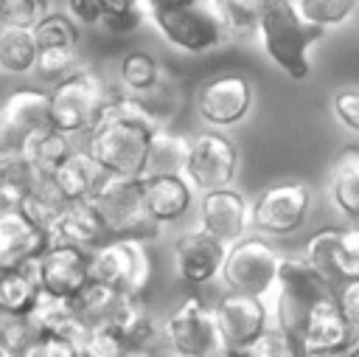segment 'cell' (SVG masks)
I'll return each instance as SVG.
<instances>
[{
    "mask_svg": "<svg viewBox=\"0 0 359 357\" xmlns=\"http://www.w3.org/2000/svg\"><path fill=\"white\" fill-rule=\"evenodd\" d=\"M90 208L101 219L109 239H140L157 233L146 214H143V194H140V177L126 174H101L93 194L87 197Z\"/></svg>",
    "mask_w": 359,
    "mask_h": 357,
    "instance_id": "obj_4",
    "label": "cell"
},
{
    "mask_svg": "<svg viewBox=\"0 0 359 357\" xmlns=\"http://www.w3.org/2000/svg\"><path fill=\"white\" fill-rule=\"evenodd\" d=\"M334 298H337V306H339L342 318H345L351 326L359 329V278L342 284L339 290H334Z\"/></svg>",
    "mask_w": 359,
    "mask_h": 357,
    "instance_id": "obj_46",
    "label": "cell"
},
{
    "mask_svg": "<svg viewBox=\"0 0 359 357\" xmlns=\"http://www.w3.org/2000/svg\"><path fill=\"white\" fill-rule=\"evenodd\" d=\"M48 180L67 202H81L93 194L95 183L101 180V169L84 155V149H76L48 174Z\"/></svg>",
    "mask_w": 359,
    "mask_h": 357,
    "instance_id": "obj_26",
    "label": "cell"
},
{
    "mask_svg": "<svg viewBox=\"0 0 359 357\" xmlns=\"http://www.w3.org/2000/svg\"><path fill=\"white\" fill-rule=\"evenodd\" d=\"M28 326L36 332V335H50V337H65V340H73L79 343L81 335L87 332V323L76 315L70 298H59V295H50V292H36L28 315H25Z\"/></svg>",
    "mask_w": 359,
    "mask_h": 357,
    "instance_id": "obj_22",
    "label": "cell"
},
{
    "mask_svg": "<svg viewBox=\"0 0 359 357\" xmlns=\"http://www.w3.org/2000/svg\"><path fill=\"white\" fill-rule=\"evenodd\" d=\"M65 14L73 22H81V25H101L104 22L98 0H67V11Z\"/></svg>",
    "mask_w": 359,
    "mask_h": 357,
    "instance_id": "obj_47",
    "label": "cell"
},
{
    "mask_svg": "<svg viewBox=\"0 0 359 357\" xmlns=\"http://www.w3.org/2000/svg\"><path fill=\"white\" fill-rule=\"evenodd\" d=\"M36 51L45 48H79V25L65 11H48L45 20L36 22L31 31Z\"/></svg>",
    "mask_w": 359,
    "mask_h": 357,
    "instance_id": "obj_37",
    "label": "cell"
},
{
    "mask_svg": "<svg viewBox=\"0 0 359 357\" xmlns=\"http://www.w3.org/2000/svg\"><path fill=\"white\" fill-rule=\"evenodd\" d=\"M107 239L109 236L87 200L67 202V208L59 214V219L48 231V245H65V247H76L84 253H90L93 247H98Z\"/></svg>",
    "mask_w": 359,
    "mask_h": 357,
    "instance_id": "obj_21",
    "label": "cell"
},
{
    "mask_svg": "<svg viewBox=\"0 0 359 357\" xmlns=\"http://www.w3.org/2000/svg\"><path fill=\"white\" fill-rule=\"evenodd\" d=\"M0 118L8 121L25 138L39 132V129H50V96H48V90H39V87L14 90L3 101Z\"/></svg>",
    "mask_w": 359,
    "mask_h": 357,
    "instance_id": "obj_24",
    "label": "cell"
},
{
    "mask_svg": "<svg viewBox=\"0 0 359 357\" xmlns=\"http://www.w3.org/2000/svg\"><path fill=\"white\" fill-rule=\"evenodd\" d=\"M210 309H213L222 349L230 354H238L269 326V309H266L264 298H255V295L227 292Z\"/></svg>",
    "mask_w": 359,
    "mask_h": 357,
    "instance_id": "obj_14",
    "label": "cell"
},
{
    "mask_svg": "<svg viewBox=\"0 0 359 357\" xmlns=\"http://www.w3.org/2000/svg\"><path fill=\"white\" fill-rule=\"evenodd\" d=\"M39 180H42V174L22 155L0 160V205L3 208H20V202L28 197V191Z\"/></svg>",
    "mask_w": 359,
    "mask_h": 357,
    "instance_id": "obj_31",
    "label": "cell"
},
{
    "mask_svg": "<svg viewBox=\"0 0 359 357\" xmlns=\"http://www.w3.org/2000/svg\"><path fill=\"white\" fill-rule=\"evenodd\" d=\"M22 143H25V135H22V132H17L8 121H3V118H0V160L22 155Z\"/></svg>",
    "mask_w": 359,
    "mask_h": 357,
    "instance_id": "obj_48",
    "label": "cell"
},
{
    "mask_svg": "<svg viewBox=\"0 0 359 357\" xmlns=\"http://www.w3.org/2000/svg\"><path fill=\"white\" fill-rule=\"evenodd\" d=\"M90 281L107 284L121 295H143L151 278V261L140 239H107L87 253Z\"/></svg>",
    "mask_w": 359,
    "mask_h": 357,
    "instance_id": "obj_7",
    "label": "cell"
},
{
    "mask_svg": "<svg viewBox=\"0 0 359 357\" xmlns=\"http://www.w3.org/2000/svg\"><path fill=\"white\" fill-rule=\"evenodd\" d=\"M17 357H79V346L65 337H50V335H36Z\"/></svg>",
    "mask_w": 359,
    "mask_h": 357,
    "instance_id": "obj_43",
    "label": "cell"
},
{
    "mask_svg": "<svg viewBox=\"0 0 359 357\" xmlns=\"http://www.w3.org/2000/svg\"><path fill=\"white\" fill-rule=\"evenodd\" d=\"M34 337H36V332L28 326L25 318H6V323L0 329V343H6L14 354H20Z\"/></svg>",
    "mask_w": 359,
    "mask_h": 357,
    "instance_id": "obj_45",
    "label": "cell"
},
{
    "mask_svg": "<svg viewBox=\"0 0 359 357\" xmlns=\"http://www.w3.org/2000/svg\"><path fill=\"white\" fill-rule=\"evenodd\" d=\"M36 62V45L31 39V31L17 28H0V70L3 73H31Z\"/></svg>",
    "mask_w": 359,
    "mask_h": 357,
    "instance_id": "obj_35",
    "label": "cell"
},
{
    "mask_svg": "<svg viewBox=\"0 0 359 357\" xmlns=\"http://www.w3.org/2000/svg\"><path fill=\"white\" fill-rule=\"evenodd\" d=\"M303 261L331 287H342L359 278V231L356 225L323 228L309 236Z\"/></svg>",
    "mask_w": 359,
    "mask_h": 357,
    "instance_id": "obj_9",
    "label": "cell"
},
{
    "mask_svg": "<svg viewBox=\"0 0 359 357\" xmlns=\"http://www.w3.org/2000/svg\"><path fill=\"white\" fill-rule=\"evenodd\" d=\"M163 73L165 70L157 62V56H151L149 51H129L118 65V82H121L118 93H123L129 98L143 96L163 79Z\"/></svg>",
    "mask_w": 359,
    "mask_h": 357,
    "instance_id": "obj_29",
    "label": "cell"
},
{
    "mask_svg": "<svg viewBox=\"0 0 359 357\" xmlns=\"http://www.w3.org/2000/svg\"><path fill=\"white\" fill-rule=\"evenodd\" d=\"M67 208V200L53 188V183L48 177H42L31 191L28 197L20 202V211L39 228V231H50V225L59 219V214Z\"/></svg>",
    "mask_w": 359,
    "mask_h": 357,
    "instance_id": "obj_33",
    "label": "cell"
},
{
    "mask_svg": "<svg viewBox=\"0 0 359 357\" xmlns=\"http://www.w3.org/2000/svg\"><path fill=\"white\" fill-rule=\"evenodd\" d=\"M224 253H227V245L216 242L205 231H199V228L185 231V233H180L174 239V267H177V275L185 284H191V287L210 284L222 273Z\"/></svg>",
    "mask_w": 359,
    "mask_h": 357,
    "instance_id": "obj_18",
    "label": "cell"
},
{
    "mask_svg": "<svg viewBox=\"0 0 359 357\" xmlns=\"http://www.w3.org/2000/svg\"><path fill=\"white\" fill-rule=\"evenodd\" d=\"M328 197L334 208L345 216V222L353 225L359 214V149L356 146H345L339 152L328 180Z\"/></svg>",
    "mask_w": 359,
    "mask_h": 357,
    "instance_id": "obj_25",
    "label": "cell"
},
{
    "mask_svg": "<svg viewBox=\"0 0 359 357\" xmlns=\"http://www.w3.org/2000/svg\"><path fill=\"white\" fill-rule=\"evenodd\" d=\"M109 323L118 329V335L129 349H157L160 326L149 312L143 295H121Z\"/></svg>",
    "mask_w": 359,
    "mask_h": 357,
    "instance_id": "obj_23",
    "label": "cell"
},
{
    "mask_svg": "<svg viewBox=\"0 0 359 357\" xmlns=\"http://www.w3.org/2000/svg\"><path fill=\"white\" fill-rule=\"evenodd\" d=\"M255 34L264 53L292 82H303L311 73V48L320 42L323 31L306 25L292 0H272L258 17Z\"/></svg>",
    "mask_w": 359,
    "mask_h": 357,
    "instance_id": "obj_2",
    "label": "cell"
},
{
    "mask_svg": "<svg viewBox=\"0 0 359 357\" xmlns=\"http://www.w3.org/2000/svg\"><path fill=\"white\" fill-rule=\"evenodd\" d=\"M196 219H199L196 225L199 231H205L222 245H233L250 228V202L236 188L205 191L199 200Z\"/></svg>",
    "mask_w": 359,
    "mask_h": 357,
    "instance_id": "obj_17",
    "label": "cell"
},
{
    "mask_svg": "<svg viewBox=\"0 0 359 357\" xmlns=\"http://www.w3.org/2000/svg\"><path fill=\"white\" fill-rule=\"evenodd\" d=\"M76 149H81L79 138H70L65 132H56V129H39L34 135L25 138L22 143V157L42 174L48 177L67 155H73Z\"/></svg>",
    "mask_w": 359,
    "mask_h": 357,
    "instance_id": "obj_28",
    "label": "cell"
},
{
    "mask_svg": "<svg viewBox=\"0 0 359 357\" xmlns=\"http://www.w3.org/2000/svg\"><path fill=\"white\" fill-rule=\"evenodd\" d=\"M118 301H121V292H115L112 287L98 284V281H87V284L70 298L76 315H79L87 326L101 323V320H109L112 312H115V306H118Z\"/></svg>",
    "mask_w": 359,
    "mask_h": 357,
    "instance_id": "obj_34",
    "label": "cell"
},
{
    "mask_svg": "<svg viewBox=\"0 0 359 357\" xmlns=\"http://www.w3.org/2000/svg\"><path fill=\"white\" fill-rule=\"evenodd\" d=\"M278 264H280V253L266 239L244 233L241 239L227 245L219 275L230 292L264 298L275 287Z\"/></svg>",
    "mask_w": 359,
    "mask_h": 357,
    "instance_id": "obj_8",
    "label": "cell"
},
{
    "mask_svg": "<svg viewBox=\"0 0 359 357\" xmlns=\"http://www.w3.org/2000/svg\"><path fill=\"white\" fill-rule=\"evenodd\" d=\"M216 11L227 37H250L255 34L258 17L272 0H208Z\"/></svg>",
    "mask_w": 359,
    "mask_h": 357,
    "instance_id": "obj_32",
    "label": "cell"
},
{
    "mask_svg": "<svg viewBox=\"0 0 359 357\" xmlns=\"http://www.w3.org/2000/svg\"><path fill=\"white\" fill-rule=\"evenodd\" d=\"M230 357H236V354H230Z\"/></svg>",
    "mask_w": 359,
    "mask_h": 357,
    "instance_id": "obj_55",
    "label": "cell"
},
{
    "mask_svg": "<svg viewBox=\"0 0 359 357\" xmlns=\"http://www.w3.org/2000/svg\"><path fill=\"white\" fill-rule=\"evenodd\" d=\"M146 20L168 45H174L182 53H194V56L216 51L230 39L208 0L154 8L149 11Z\"/></svg>",
    "mask_w": 359,
    "mask_h": 357,
    "instance_id": "obj_6",
    "label": "cell"
},
{
    "mask_svg": "<svg viewBox=\"0 0 359 357\" xmlns=\"http://www.w3.org/2000/svg\"><path fill=\"white\" fill-rule=\"evenodd\" d=\"M3 323H6V315H3V312H0V329H3Z\"/></svg>",
    "mask_w": 359,
    "mask_h": 357,
    "instance_id": "obj_54",
    "label": "cell"
},
{
    "mask_svg": "<svg viewBox=\"0 0 359 357\" xmlns=\"http://www.w3.org/2000/svg\"><path fill=\"white\" fill-rule=\"evenodd\" d=\"M109 93L112 87L104 82V76L95 67L79 65L70 76H65L48 90L50 129L65 132L70 138H84L98 121V112L107 104Z\"/></svg>",
    "mask_w": 359,
    "mask_h": 357,
    "instance_id": "obj_3",
    "label": "cell"
},
{
    "mask_svg": "<svg viewBox=\"0 0 359 357\" xmlns=\"http://www.w3.org/2000/svg\"><path fill=\"white\" fill-rule=\"evenodd\" d=\"M236 357H303V351H300V346H297V340L292 335H286L283 329H278L275 323H269Z\"/></svg>",
    "mask_w": 359,
    "mask_h": 357,
    "instance_id": "obj_39",
    "label": "cell"
},
{
    "mask_svg": "<svg viewBox=\"0 0 359 357\" xmlns=\"http://www.w3.org/2000/svg\"><path fill=\"white\" fill-rule=\"evenodd\" d=\"M48 247V233L39 231L20 208H0V270L28 267Z\"/></svg>",
    "mask_w": 359,
    "mask_h": 357,
    "instance_id": "obj_19",
    "label": "cell"
},
{
    "mask_svg": "<svg viewBox=\"0 0 359 357\" xmlns=\"http://www.w3.org/2000/svg\"><path fill=\"white\" fill-rule=\"evenodd\" d=\"M157 126L143 115L135 98L112 90L98 112V121L84 135V155L101 169V174L143 177L151 132Z\"/></svg>",
    "mask_w": 359,
    "mask_h": 357,
    "instance_id": "obj_1",
    "label": "cell"
},
{
    "mask_svg": "<svg viewBox=\"0 0 359 357\" xmlns=\"http://www.w3.org/2000/svg\"><path fill=\"white\" fill-rule=\"evenodd\" d=\"M356 351H359V349L353 346V349H348V351H339V354H311V357H356Z\"/></svg>",
    "mask_w": 359,
    "mask_h": 357,
    "instance_id": "obj_51",
    "label": "cell"
},
{
    "mask_svg": "<svg viewBox=\"0 0 359 357\" xmlns=\"http://www.w3.org/2000/svg\"><path fill=\"white\" fill-rule=\"evenodd\" d=\"M157 349H129L126 357H154Z\"/></svg>",
    "mask_w": 359,
    "mask_h": 357,
    "instance_id": "obj_50",
    "label": "cell"
},
{
    "mask_svg": "<svg viewBox=\"0 0 359 357\" xmlns=\"http://www.w3.org/2000/svg\"><path fill=\"white\" fill-rule=\"evenodd\" d=\"M140 194H143V214L154 228L180 222L194 205V188L182 174L140 177Z\"/></svg>",
    "mask_w": 359,
    "mask_h": 357,
    "instance_id": "obj_20",
    "label": "cell"
},
{
    "mask_svg": "<svg viewBox=\"0 0 359 357\" xmlns=\"http://www.w3.org/2000/svg\"><path fill=\"white\" fill-rule=\"evenodd\" d=\"M331 110H334L337 121H339L348 132H356V129H359V90H356V87H342V90L331 98Z\"/></svg>",
    "mask_w": 359,
    "mask_h": 357,
    "instance_id": "obj_44",
    "label": "cell"
},
{
    "mask_svg": "<svg viewBox=\"0 0 359 357\" xmlns=\"http://www.w3.org/2000/svg\"><path fill=\"white\" fill-rule=\"evenodd\" d=\"M275 326L297 340L309 312L334 290L303 261V256H280L275 275Z\"/></svg>",
    "mask_w": 359,
    "mask_h": 357,
    "instance_id": "obj_5",
    "label": "cell"
},
{
    "mask_svg": "<svg viewBox=\"0 0 359 357\" xmlns=\"http://www.w3.org/2000/svg\"><path fill=\"white\" fill-rule=\"evenodd\" d=\"M50 11V0H0V28L34 31Z\"/></svg>",
    "mask_w": 359,
    "mask_h": 357,
    "instance_id": "obj_40",
    "label": "cell"
},
{
    "mask_svg": "<svg viewBox=\"0 0 359 357\" xmlns=\"http://www.w3.org/2000/svg\"><path fill=\"white\" fill-rule=\"evenodd\" d=\"M238 171V149L224 132H199L188 138V160L182 177L196 191L230 188Z\"/></svg>",
    "mask_w": 359,
    "mask_h": 357,
    "instance_id": "obj_11",
    "label": "cell"
},
{
    "mask_svg": "<svg viewBox=\"0 0 359 357\" xmlns=\"http://www.w3.org/2000/svg\"><path fill=\"white\" fill-rule=\"evenodd\" d=\"M163 335H165V349L182 357H213L224 351L213 320V309L196 295H188L165 318Z\"/></svg>",
    "mask_w": 359,
    "mask_h": 357,
    "instance_id": "obj_12",
    "label": "cell"
},
{
    "mask_svg": "<svg viewBox=\"0 0 359 357\" xmlns=\"http://www.w3.org/2000/svg\"><path fill=\"white\" fill-rule=\"evenodd\" d=\"M81 65L79 59V48H45V51H36V62H34V70L48 79V82H62L65 76H70L76 67Z\"/></svg>",
    "mask_w": 359,
    "mask_h": 357,
    "instance_id": "obj_41",
    "label": "cell"
},
{
    "mask_svg": "<svg viewBox=\"0 0 359 357\" xmlns=\"http://www.w3.org/2000/svg\"><path fill=\"white\" fill-rule=\"evenodd\" d=\"M292 6L300 14V20L317 31L337 28L348 22L356 11V0H292Z\"/></svg>",
    "mask_w": 359,
    "mask_h": 357,
    "instance_id": "obj_36",
    "label": "cell"
},
{
    "mask_svg": "<svg viewBox=\"0 0 359 357\" xmlns=\"http://www.w3.org/2000/svg\"><path fill=\"white\" fill-rule=\"evenodd\" d=\"M154 357H182V354H177L171 349H160V351H154Z\"/></svg>",
    "mask_w": 359,
    "mask_h": 357,
    "instance_id": "obj_52",
    "label": "cell"
},
{
    "mask_svg": "<svg viewBox=\"0 0 359 357\" xmlns=\"http://www.w3.org/2000/svg\"><path fill=\"white\" fill-rule=\"evenodd\" d=\"M356 326H351L339 306H337V298L328 295L323 298L306 318L300 335H297V346L303 351V357H311V354H339V351H348L356 346Z\"/></svg>",
    "mask_w": 359,
    "mask_h": 357,
    "instance_id": "obj_15",
    "label": "cell"
},
{
    "mask_svg": "<svg viewBox=\"0 0 359 357\" xmlns=\"http://www.w3.org/2000/svg\"><path fill=\"white\" fill-rule=\"evenodd\" d=\"M36 292H39V287L34 281L31 264L0 270V312L6 318H25Z\"/></svg>",
    "mask_w": 359,
    "mask_h": 357,
    "instance_id": "obj_30",
    "label": "cell"
},
{
    "mask_svg": "<svg viewBox=\"0 0 359 357\" xmlns=\"http://www.w3.org/2000/svg\"><path fill=\"white\" fill-rule=\"evenodd\" d=\"M311 211V188L300 180L264 188L250 202V228L266 236H289L303 228Z\"/></svg>",
    "mask_w": 359,
    "mask_h": 357,
    "instance_id": "obj_10",
    "label": "cell"
},
{
    "mask_svg": "<svg viewBox=\"0 0 359 357\" xmlns=\"http://www.w3.org/2000/svg\"><path fill=\"white\" fill-rule=\"evenodd\" d=\"M149 11L154 8H168V6H180V3H194V0H143Z\"/></svg>",
    "mask_w": 359,
    "mask_h": 357,
    "instance_id": "obj_49",
    "label": "cell"
},
{
    "mask_svg": "<svg viewBox=\"0 0 359 357\" xmlns=\"http://www.w3.org/2000/svg\"><path fill=\"white\" fill-rule=\"evenodd\" d=\"M252 110V82L244 73H219L196 90V112L213 129L241 124Z\"/></svg>",
    "mask_w": 359,
    "mask_h": 357,
    "instance_id": "obj_13",
    "label": "cell"
},
{
    "mask_svg": "<svg viewBox=\"0 0 359 357\" xmlns=\"http://www.w3.org/2000/svg\"><path fill=\"white\" fill-rule=\"evenodd\" d=\"M0 357H17V354H14V351H11L6 343H0Z\"/></svg>",
    "mask_w": 359,
    "mask_h": 357,
    "instance_id": "obj_53",
    "label": "cell"
},
{
    "mask_svg": "<svg viewBox=\"0 0 359 357\" xmlns=\"http://www.w3.org/2000/svg\"><path fill=\"white\" fill-rule=\"evenodd\" d=\"M31 273L42 292H50L59 298H73L90 281L87 253L65 245H48L31 261Z\"/></svg>",
    "mask_w": 359,
    "mask_h": 357,
    "instance_id": "obj_16",
    "label": "cell"
},
{
    "mask_svg": "<svg viewBox=\"0 0 359 357\" xmlns=\"http://www.w3.org/2000/svg\"><path fill=\"white\" fill-rule=\"evenodd\" d=\"M188 160V138L180 132H171L165 126H157L149 141L143 177H171L182 174Z\"/></svg>",
    "mask_w": 359,
    "mask_h": 357,
    "instance_id": "obj_27",
    "label": "cell"
},
{
    "mask_svg": "<svg viewBox=\"0 0 359 357\" xmlns=\"http://www.w3.org/2000/svg\"><path fill=\"white\" fill-rule=\"evenodd\" d=\"M98 6L104 14V22L118 31L137 28L149 17V8L143 0H98Z\"/></svg>",
    "mask_w": 359,
    "mask_h": 357,
    "instance_id": "obj_42",
    "label": "cell"
},
{
    "mask_svg": "<svg viewBox=\"0 0 359 357\" xmlns=\"http://www.w3.org/2000/svg\"><path fill=\"white\" fill-rule=\"evenodd\" d=\"M76 346H79V357H126L129 351V346L109 320L87 326V332Z\"/></svg>",
    "mask_w": 359,
    "mask_h": 357,
    "instance_id": "obj_38",
    "label": "cell"
}]
</instances>
